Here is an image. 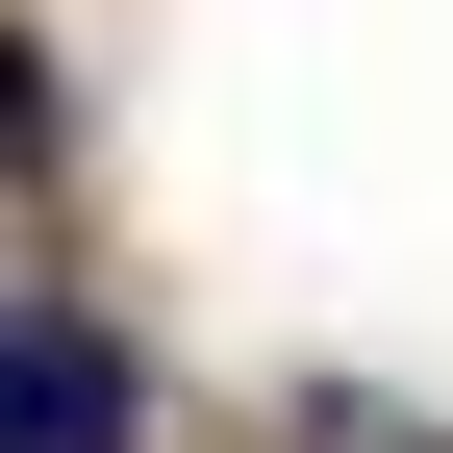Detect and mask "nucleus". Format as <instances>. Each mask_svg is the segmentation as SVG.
Returning <instances> with one entry per match:
<instances>
[{
  "label": "nucleus",
  "instance_id": "obj_1",
  "mask_svg": "<svg viewBox=\"0 0 453 453\" xmlns=\"http://www.w3.org/2000/svg\"><path fill=\"white\" fill-rule=\"evenodd\" d=\"M0 453H127V353L50 303H0Z\"/></svg>",
  "mask_w": 453,
  "mask_h": 453
},
{
  "label": "nucleus",
  "instance_id": "obj_2",
  "mask_svg": "<svg viewBox=\"0 0 453 453\" xmlns=\"http://www.w3.org/2000/svg\"><path fill=\"white\" fill-rule=\"evenodd\" d=\"M0 151H26V26H0Z\"/></svg>",
  "mask_w": 453,
  "mask_h": 453
}]
</instances>
